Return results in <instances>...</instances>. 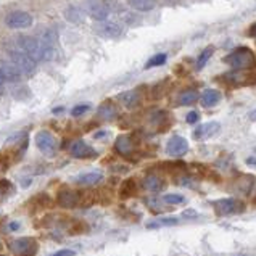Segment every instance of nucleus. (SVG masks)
I'll return each instance as SVG.
<instances>
[{
	"label": "nucleus",
	"instance_id": "nucleus-15",
	"mask_svg": "<svg viewBox=\"0 0 256 256\" xmlns=\"http://www.w3.org/2000/svg\"><path fill=\"white\" fill-rule=\"evenodd\" d=\"M200 102L204 108H211V106H216L219 102H221V92L214 90V89H208L202 94Z\"/></svg>",
	"mask_w": 256,
	"mask_h": 256
},
{
	"label": "nucleus",
	"instance_id": "nucleus-13",
	"mask_svg": "<svg viewBox=\"0 0 256 256\" xmlns=\"http://www.w3.org/2000/svg\"><path fill=\"white\" fill-rule=\"evenodd\" d=\"M219 129H221V126H219V122H216V121L200 124V126L194 130V138H196V140H202V138L213 137L214 134L219 132Z\"/></svg>",
	"mask_w": 256,
	"mask_h": 256
},
{
	"label": "nucleus",
	"instance_id": "nucleus-25",
	"mask_svg": "<svg viewBox=\"0 0 256 256\" xmlns=\"http://www.w3.org/2000/svg\"><path fill=\"white\" fill-rule=\"evenodd\" d=\"M178 218H162V219H158V221L155 222H150L147 228L153 229V228H162V226H174V224H178Z\"/></svg>",
	"mask_w": 256,
	"mask_h": 256
},
{
	"label": "nucleus",
	"instance_id": "nucleus-19",
	"mask_svg": "<svg viewBox=\"0 0 256 256\" xmlns=\"http://www.w3.org/2000/svg\"><path fill=\"white\" fill-rule=\"evenodd\" d=\"M120 102L126 108H136L140 104V97H138V94L136 90H128L120 95Z\"/></svg>",
	"mask_w": 256,
	"mask_h": 256
},
{
	"label": "nucleus",
	"instance_id": "nucleus-20",
	"mask_svg": "<svg viewBox=\"0 0 256 256\" xmlns=\"http://www.w3.org/2000/svg\"><path fill=\"white\" fill-rule=\"evenodd\" d=\"M100 32L102 34H105V36H110V38H116V36H120L121 34V26L120 24H116L113 23V21H105L104 20V23L100 24Z\"/></svg>",
	"mask_w": 256,
	"mask_h": 256
},
{
	"label": "nucleus",
	"instance_id": "nucleus-1",
	"mask_svg": "<svg viewBox=\"0 0 256 256\" xmlns=\"http://www.w3.org/2000/svg\"><path fill=\"white\" fill-rule=\"evenodd\" d=\"M16 47L23 50L26 55H29L34 62L40 60H52L55 56V48L44 44L38 38H31V36H21L16 40Z\"/></svg>",
	"mask_w": 256,
	"mask_h": 256
},
{
	"label": "nucleus",
	"instance_id": "nucleus-23",
	"mask_svg": "<svg viewBox=\"0 0 256 256\" xmlns=\"http://www.w3.org/2000/svg\"><path fill=\"white\" fill-rule=\"evenodd\" d=\"M213 54H214V48H213V47L204 48L203 52L200 54V56L196 58V64H195L196 70H202V68H204V64L208 63V60H210L211 55H213Z\"/></svg>",
	"mask_w": 256,
	"mask_h": 256
},
{
	"label": "nucleus",
	"instance_id": "nucleus-34",
	"mask_svg": "<svg viewBox=\"0 0 256 256\" xmlns=\"http://www.w3.org/2000/svg\"><path fill=\"white\" fill-rule=\"evenodd\" d=\"M5 81H6V79H5V76H4V71L0 70V87L4 86V82H5Z\"/></svg>",
	"mask_w": 256,
	"mask_h": 256
},
{
	"label": "nucleus",
	"instance_id": "nucleus-7",
	"mask_svg": "<svg viewBox=\"0 0 256 256\" xmlns=\"http://www.w3.org/2000/svg\"><path fill=\"white\" fill-rule=\"evenodd\" d=\"M5 23L12 29H26L32 24V16L28 12L16 10V12H12L10 14H6Z\"/></svg>",
	"mask_w": 256,
	"mask_h": 256
},
{
	"label": "nucleus",
	"instance_id": "nucleus-33",
	"mask_svg": "<svg viewBox=\"0 0 256 256\" xmlns=\"http://www.w3.org/2000/svg\"><path fill=\"white\" fill-rule=\"evenodd\" d=\"M20 228H21V226L18 222H10L8 224V230H18Z\"/></svg>",
	"mask_w": 256,
	"mask_h": 256
},
{
	"label": "nucleus",
	"instance_id": "nucleus-17",
	"mask_svg": "<svg viewBox=\"0 0 256 256\" xmlns=\"http://www.w3.org/2000/svg\"><path fill=\"white\" fill-rule=\"evenodd\" d=\"M142 186L145 190H148V192H162L164 187V182L163 179H160L158 176H147V178L144 179Z\"/></svg>",
	"mask_w": 256,
	"mask_h": 256
},
{
	"label": "nucleus",
	"instance_id": "nucleus-14",
	"mask_svg": "<svg viewBox=\"0 0 256 256\" xmlns=\"http://www.w3.org/2000/svg\"><path fill=\"white\" fill-rule=\"evenodd\" d=\"M102 179H104V174L100 171H90V172L79 174L74 179V182L79 186H95V184H98Z\"/></svg>",
	"mask_w": 256,
	"mask_h": 256
},
{
	"label": "nucleus",
	"instance_id": "nucleus-35",
	"mask_svg": "<svg viewBox=\"0 0 256 256\" xmlns=\"http://www.w3.org/2000/svg\"><path fill=\"white\" fill-rule=\"evenodd\" d=\"M250 120L252 121H256V110H253V112L250 113Z\"/></svg>",
	"mask_w": 256,
	"mask_h": 256
},
{
	"label": "nucleus",
	"instance_id": "nucleus-6",
	"mask_svg": "<svg viewBox=\"0 0 256 256\" xmlns=\"http://www.w3.org/2000/svg\"><path fill=\"white\" fill-rule=\"evenodd\" d=\"M36 145L47 156H54L56 152V140L48 130H40L36 134Z\"/></svg>",
	"mask_w": 256,
	"mask_h": 256
},
{
	"label": "nucleus",
	"instance_id": "nucleus-22",
	"mask_svg": "<svg viewBox=\"0 0 256 256\" xmlns=\"http://www.w3.org/2000/svg\"><path fill=\"white\" fill-rule=\"evenodd\" d=\"M128 4L137 12H150L155 8V0H128Z\"/></svg>",
	"mask_w": 256,
	"mask_h": 256
},
{
	"label": "nucleus",
	"instance_id": "nucleus-27",
	"mask_svg": "<svg viewBox=\"0 0 256 256\" xmlns=\"http://www.w3.org/2000/svg\"><path fill=\"white\" fill-rule=\"evenodd\" d=\"M116 110L112 106V105H104V106H100V110H98V116L100 118H104V120H112V118H114V113Z\"/></svg>",
	"mask_w": 256,
	"mask_h": 256
},
{
	"label": "nucleus",
	"instance_id": "nucleus-32",
	"mask_svg": "<svg viewBox=\"0 0 256 256\" xmlns=\"http://www.w3.org/2000/svg\"><path fill=\"white\" fill-rule=\"evenodd\" d=\"M248 36H252V38H256V21L248 28Z\"/></svg>",
	"mask_w": 256,
	"mask_h": 256
},
{
	"label": "nucleus",
	"instance_id": "nucleus-18",
	"mask_svg": "<svg viewBox=\"0 0 256 256\" xmlns=\"http://www.w3.org/2000/svg\"><path fill=\"white\" fill-rule=\"evenodd\" d=\"M114 148L118 153H121V155H129V153L132 152L134 145H132V140H130L129 136H120L118 140L114 144Z\"/></svg>",
	"mask_w": 256,
	"mask_h": 256
},
{
	"label": "nucleus",
	"instance_id": "nucleus-3",
	"mask_svg": "<svg viewBox=\"0 0 256 256\" xmlns=\"http://www.w3.org/2000/svg\"><path fill=\"white\" fill-rule=\"evenodd\" d=\"M10 62L16 64L18 70L26 76H31L36 70V62L29 55H26L23 50H20L18 47L10 50Z\"/></svg>",
	"mask_w": 256,
	"mask_h": 256
},
{
	"label": "nucleus",
	"instance_id": "nucleus-29",
	"mask_svg": "<svg viewBox=\"0 0 256 256\" xmlns=\"http://www.w3.org/2000/svg\"><path fill=\"white\" fill-rule=\"evenodd\" d=\"M90 108V105H87V104H82V105H78V106H74L72 108V112H71V114L72 116H81V114H84L87 110Z\"/></svg>",
	"mask_w": 256,
	"mask_h": 256
},
{
	"label": "nucleus",
	"instance_id": "nucleus-8",
	"mask_svg": "<svg viewBox=\"0 0 256 256\" xmlns=\"http://www.w3.org/2000/svg\"><path fill=\"white\" fill-rule=\"evenodd\" d=\"M214 210L219 216H228L234 213H240L244 210V204L236 198H224L214 203Z\"/></svg>",
	"mask_w": 256,
	"mask_h": 256
},
{
	"label": "nucleus",
	"instance_id": "nucleus-26",
	"mask_svg": "<svg viewBox=\"0 0 256 256\" xmlns=\"http://www.w3.org/2000/svg\"><path fill=\"white\" fill-rule=\"evenodd\" d=\"M136 192V184L132 179L126 180L122 184V188H121V196H124V198H128V196H132Z\"/></svg>",
	"mask_w": 256,
	"mask_h": 256
},
{
	"label": "nucleus",
	"instance_id": "nucleus-10",
	"mask_svg": "<svg viewBox=\"0 0 256 256\" xmlns=\"http://www.w3.org/2000/svg\"><path fill=\"white\" fill-rule=\"evenodd\" d=\"M58 204L62 208H76L81 204V194L76 192V190L64 188L58 194Z\"/></svg>",
	"mask_w": 256,
	"mask_h": 256
},
{
	"label": "nucleus",
	"instance_id": "nucleus-4",
	"mask_svg": "<svg viewBox=\"0 0 256 256\" xmlns=\"http://www.w3.org/2000/svg\"><path fill=\"white\" fill-rule=\"evenodd\" d=\"M39 244L32 237H21L10 244V250L16 256H34L38 253Z\"/></svg>",
	"mask_w": 256,
	"mask_h": 256
},
{
	"label": "nucleus",
	"instance_id": "nucleus-9",
	"mask_svg": "<svg viewBox=\"0 0 256 256\" xmlns=\"http://www.w3.org/2000/svg\"><path fill=\"white\" fill-rule=\"evenodd\" d=\"M166 152H168V155H171V156H184L186 153L188 152V142L186 140L184 137L174 136V137L170 138V140H168Z\"/></svg>",
	"mask_w": 256,
	"mask_h": 256
},
{
	"label": "nucleus",
	"instance_id": "nucleus-28",
	"mask_svg": "<svg viewBox=\"0 0 256 256\" xmlns=\"http://www.w3.org/2000/svg\"><path fill=\"white\" fill-rule=\"evenodd\" d=\"M163 202L168 204H180V203H184V196L178 194H168L163 196Z\"/></svg>",
	"mask_w": 256,
	"mask_h": 256
},
{
	"label": "nucleus",
	"instance_id": "nucleus-16",
	"mask_svg": "<svg viewBox=\"0 0 256 256\" xmlns=\"http://www.w3.org/2000/svg\"><path fill=\"white\" fill-rule=\"evenodd\" d=\"M0 70L4 71V76L5 79H8V81H20L21 76H23V72H21L16 64L12 62H5Z\"/></svg>",
	"mask_w": 256,
	"mask_h": 256
},
{
	"label": "nucleus",
	"instance_id": "nucleus-36",
	"mask_svg": "<svg viewBox=\"0 0 256 256\" xmlns=\"http://www.w3.org/2000/svg\"><path fill=\"white\" fill-rule=\"evenodd\" d=\"M238 256H244V254H238Z\"/></svg>",
	"mask_w": 256,
	"mask_h": 256
},
{
	"label": "nucleus",
	"instance_id": "nucleus-5",
	"mask_svg": "<svg viewBox=\"0 0 256 256\" xmlns=\"http://www.w3.org/2000/svg\"><path fill=\"white\" fill-rule=\"evenodd\" d=\"M222 79L232 86H254L256 84V70L254 71L236 70L234 72H228Z\"/></svg>",
	"mask_w": 256,
	"mask_h": 256
},
{
	"label": "nucleus",
	"instance_id": "nucleus-11",
	"mask_svg": "<svg viewBox=\"0 0 256 256\" xmlns=\"http://www.w3.org/2000/svg\"><path fill=\"white\" fill-rule=\"evenodd\" d=\"M87 10H89L92 18H95L97 21H104L106 20L110 13V6L106 5L105 0H90V2L87 4Z\"/></svg>",
	"mask_w": 256,
	"mask_h": 256
},
{
	"label": "nucleus",
	"instance_id": "nucleus-2",
	"mask_svg": "<svg viewBox=\"0 0 256 256\" xmlns=\"http://www.w3.org/2000/svg\"><path fill=\"white\" fill-rule=\"evenodd\" d=\"M234 70H252L256 66V56L248 47H238L224 58Z\"/></svg>",
	"mask_w": 256,
	"mask_h": 256
},
{
	"label": "nucleus",
	"instance_id": "nucleus-24",
	"mask_svg": "<svg viewBox=\"0 0 256 256\" xmlns=\"http://www.w3.org/2000/svg\"><path fill=\"white\" fill-rule=\"evenodd\" d=\"M166 54H158V55H155V56H152L150 60L147 62V64H145V68H155V66H162V64H164L166 63Z\"/></svg>",
	"mask_w": 256,
	"mask_h": 256
},
{
	"label": "nucleus",
	"instance_id": "nucleus-30",
	"mask_svg": "<svg viewBox=\"0 0 256 256\" xmlns=\"http://www.w3.org/2000/svg\"><path fill=\"white\" fill-rule=\"evenodd\" d=\"M198 118H200V116H198V113H196V112H190L188 114H187V122L188 124H195L196 121H198Z\"/></svg>",
	"mask_w": 256,
	"mask_h": 256
},
{
	"label": "nucleus",
	"instance_id": "nucleus-31",
	"mask_svg": "<svg viewBox=\"0 0 256 256\" xmlns=\"http://www.w3.org/2000/svg\"><path fill=\"white\" fill-rule=\"evenodd\" d=\"M76 253L72 252V250H68V248H64V250H60V252H56L54 254H50V256H74Z\"/></svg>",
	"mask_w": 256,
	"mask_h": 256
},
{
	"label": "nucleus",
	"instance_id": "nucleus-12",
	"mask_svg": "<svg viewBox=\"0 0 256 256\" xmlns=\"http://www.w3.org/2000/svg\"><path fill=\"white\" fill-rule=\"evenodd\" d=\"M71 155L74 158H79V160H86V158H95L97 156V152H95L90 145H87L86 142L82 140H78L71 145Z\"/></svg>",
	"mask_w": 256,
	"mask_h": 256
},
{
	"label": "nucleus",
	"instance_id": "nucleus-21",
	"mask_svg": "<svg viewBox=\"0 0 256 256\" xmlns=\"http://www.w3.org/2000/svg\"><path fill=\"white\" fill-rule=\"evenodd\" d=\"M200 98V95L196 90H184L179 95V105L182 106H188V105H194L196 100Z\"/></svg>",
	"mask_w": 256,
	"mask_h": 256
}]
</instances>
